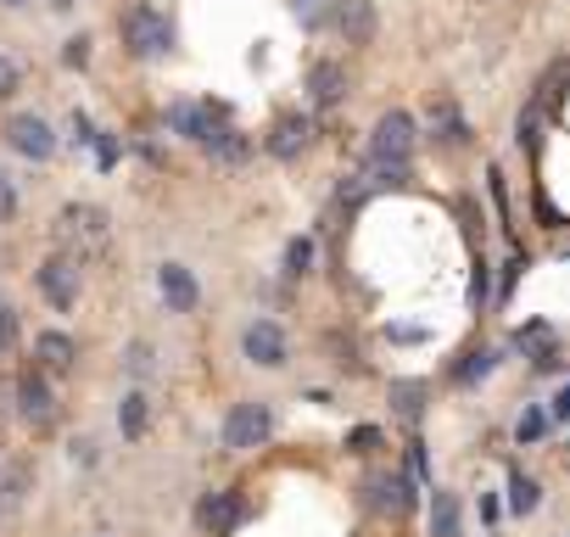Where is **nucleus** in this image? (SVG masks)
I'll list each match as a JSON object with an SVG mask.
<instances>
[{
	"label": "nucleus",
	"mask_w": 570,
	"mask_h": 537,
	"mask_svg": "<svg viewBox=\"0 0 570 537\" xmlns=\"http://www.w3.org/2000/svg\"><path fill=\"white\" fill-rule=\"evenodd\" d=\"M459 213H464V235H470V246H475V241H481V213H475V202L464 196V202H459Z\"/></svg>",
	"instance_id": "f704fd0d"
},
{
	"label": "nucleus",
	"mask_w": 570,
	"mask_h": 537,
	"mask_svg": "<svg viewBox=\"0 0 570 537\" xmlns=\"http://www.w3.org/2000/svg\"><path fill=\"white\" fill-rule=\"evenodd\" d=\"M73 459H79V465H96V442L79 437V442H73Z\"/></svg>",
	"instance_id": "58836bf2"
},
{
	"label": "nucleus",
	"mask_w": 570,
	"mask_h": 537,
	"mask_svg": "<svg viewBox=\"0 0 570 537\" xmlns=\"http://www.w3.org/2000/svg\"><path fill=\"white\" fill-rule=\"evenodd\" d=\"M62 62H68V68H85V62H90V40H85V35H73V40H68V51H62Z\"/></svg>",
	"instance_id": "473e14b6"
},
{
	"label": "nucleus",
	"mask_w": 570,
	"mask_h": 537,
	"mask_svg": "<svg viewBox=\"0 0 570 537\" xmlns=\"http://www.w3.org/2000/svg\"><path fill=\"white\" fill-rule=\"evenodd\" d=\"M431 537H459V492L431 498Z\"/></svg>",
	"instance_id": "aec40b11"
},
{
	"label": "nucleus",
	"mask_w": 570,
	"mask_h": 537,
	"mask_svg": "<svg viewBox=\"0 0 570 537\" xmlns=\"http://www.w3.org/2000/svg\"><path fill=\"white\" fill-rule=\"evenodd\" d=\"M96 163H101V168L118 163V140H112V135H96Z\"/></svg>",
	"instance_id": "c9c22d12"
},
{
	"label": "nucleus",
	"mask_w": 570,
	"mask_h": 537,
	"mask_svg": "<svg viewBox=\"0 0 570 537\" xmlns=\"http://www.w3.org/2000/svg\"><path fill=\"white\" fill-rule=\"evenodd\" d=\"M73 140H79V146H96V124H90L85 113H73Z\"/></svg>",
	"instance_id": "e433bc0d"
},
{
	"label": "nucleus",
	"mask_w": 570,
	"mask_h": 537,
	"mask_svg": "<svg viewBox=\"0 0 570 537\" xmlns=\"http://www.w3.org/2000/svg\"><path fill=\"white\" fill-rule=\"evenodd\" d=\"M124 364H129V375H151V364H157V353H151V342H129V353H124Z\"/></svg>",
	"instance_id": "cd10ccee"
},
{
	"label": "nucleus",
	"mask_w": 570,
	"mask_h": 537,
	"mask_svg": "<svg viewBox=\"0 0 570 537\" xmlns=\"http://www.w3.org/2000/svg\"><path fill=\"white\" fill-rule=\"evenodd\" d=\"M118 29H124L129 57H140V62H157V57H168V51H174V18H168V12H157V7H129Z\"/></svg>",
	"instance_id": "7ed1b4c3"
},
{
	"label": "nucleus",
	"mask_w": 570,
	"mask_h": 537,
	"mask_svg": "<svg viewBox=\"0 0 570 537\" xmlns=\"http://www.w3.org/2000/svg\"><path fill=\"white\" fill-rule=\"evenodd\" d=\"M414 113H403V107H392V113H381V124L370 129V168L381 174V179H397L403 168H409V157H414Z\"/></svg>",
	"instance_id": "f03ea898"
},
{
	"label": "nucleus",
	"mask_w": 570,
	"mask_h": 537,
	"mask_svg": "<svg viewBox=\"0 0 570 537\" xmlns=\"http://www.w3.org/2000/svg\"><path fill=\"white\" fill-rule=\"evenodd\" d=\"M542 431H548V414H542V409H525V414H520V426H514V437H520V442H537Z\"/></svg>",
	"instance_id": "c756f323"
},
{
	"label": "nucleus",
	"mask_w": 570,
	"mask_h": 537,
	"mask_svg": "<svg viewBox=\"0 0 570 537\" xmlns=\"http://www.w3.org/2000/svg\"><path fill=\"white\" fill-rule=\"evenodd\" d=\"M146 426H151V403H146V392H124V403H118V431H124L129 442H140Z\"/></svg>",
	"instance_id": "a211bd4d"
},
{
	"label": "nucleus",
	"mask_w": 570,
	"mask_h": 537,
	"mask_svg": "<svg viewBox=\"0 0 570 537\" xmlns=\"http://www.w3.org/2000/svg\"><path fill=\"white\" fill-rule=\"evenodd\" d=\"M7 218H18V191H12L7 174H0V224H7Z\"/></svg>",
	"instance_id": "72a5a7b5"
},
{
	"label": "nucleus",
	"mask_w": 570,
	"mask_h": 537,
	"mask_svg": "<svg viewBox=\"0 0 570 537\" xmlns=\"http://www.w3.org/2000/svg\"><path fill=\"white\" fill-rule=\"evenodd\" d=\"M308 140H314V118H308V113H279L274 129H268V157L297 163V157L308 152Z\"/></svg>",
	"instance_id": "f8f14e48"
},
{
	"label": "nucleus",
	"mask_w": 570,
	"mask_h": 537,
	"mask_svg": "<svg viewBox=\"0 0 570 537\" xmlns=\"http://www.w3.org/2000/svg\"><path fill=\"white\" fill-rule=\"evenodd\" d=\"M107 241H112V218H107L96 202H68V207L57 213V252H62V257L90 263V257L107 252Z\"/></svg>",
	"instance_id": "f257e3e1"
},
{
	"label": "nucleus",
	"mask_w": 570,
	"mask_h": 537,
	"mask_svg": "<svg viewBox=\"0 0 570 537\" xmlns=\"http://www.w3.org/2000/svg\"><path fill=\"white\" fill-rule=\"evenodd\" d=\"M492 364H498V348H475V353H464V364H453V381L475 387L481 375H492Z\"/></svg>",
	"instance_id": "4be33fe9"
},
{
	"label": "nucleus",
	"mask_w": 570,
	"mask_h": 537,
	"mask_svg": "<svg viewBox=\"0 0 570 537\" xmlns=\"http://www.w3.org/2000/svg\"><path fill=\"white\" fill-rule=\"evenodd\" d=\"M347 453H358V459L364 453H381V426H353L347 431Z\"/></svg>",
	"instance_id": "a878e982"
},
{
	"label": "nucleus",
	"mask_w": 570,
	"mask_h": 537,
	"mask_svg": "<svg viewBox=\"0 0 570 537\" xmlns=\"http://www.w3.org/2000/svg\"><path fill=\"white\" fill-rule=\"evenodd\" d=\"M18 348V314H12V303L0 297V353H12Z\"/></svg>",
	"instance_id": "2f4dec72"
},
{
	"label": "nucleus",
	"mask_w": 570,
	"mask_h": 537,
	"mask_svg": "<svg viewBox=\"0 0 570 537\" xmlns=\"http://www.w3.org/2000/svg\"><path fill=\"white\" fill-rule=\"evenodd\" d=\"M487 303V268H475V281H470V309Z\"/></svg>",
	"instance_id": "4c0bfd02"
},
{
	"label": "nucleus",
	"mask_w": 570,
	"mask_h": 537,
	"mask_svg": "<svg viewBox=\"0 0 570 537\" xmlns=\"http://www.w3.org/2000/svg\"><path fill=\"white\" fill-rule=\"evenodd\" d=\"M268 437H274V409H268L263 398L229 403V414H224V426H218V442H224L229 453H252V448H263Z\"/></svg>",
	"instance_id": "20e7f679"
},
{
	"label": "nucleus",
	"mask_w": 570,
	"mask_h": 537,
	"mask_svg": "<svg viewBox=\"0 0 570 537\" xmlns=\"http://www.w3.org/2000/svg\"><path fill=\"white\" fill-rule=\"evenodd\" d=\"M51 7H57V12H68V7H73V0H51Z\"/></svg>",
	"instance_id": "a19ab883"
},
{
	"label": "nucleus",
	"mask_w": 570,
	"mask_h": 537,
	"mask_svg": "<svg viewBox=\"0 0 570 537\" xmlns=\"http://www.w3.org/2000/svg\"><path fill=\"white\" fill-rule=\"evenodd\" d=\"M7 146H12L18 157H29V163H51V157H57V129H51L40 113H18V118L7 124Z\"/></svg>",
	"instance_id": "1a4fd4ad"
},
{
	"label": "nucleus",
	"mask_w": 570,
	"mask_h": 537,
	"mask_svg": "<svg viewBox=\"0 0 570 537\" xmlns=\"http://www.w3.org/2000/svg\"><path fill=\"white\" fill-rule=\"evenodd\" d=\"M29 487H35V470H29L23 459H7V465H0V515H18L23 498H29Z\"/></svg>",
	"instance_id": "f3484780"
},
{
	"label": "nucleus",
	"mask_w": 570,
	"mask_h": 537,
	"mask_svg": "<svg viewBox=\"0 0 570 537\" xmlns=\"http://www.w3.org/2000/svg\"><path fill=\"white\" fill-rule=\"evenodd\" d=\"M431 118H436L442 140H464V135H470V129H464V118H453V107H448V101H436V107H431Z\"/></svg>",
	"instance_id": "bb28decb"
},
{
	"label": "nucleus",
	"mask_w": 570,
	"mask_h": 537,
	"mask_svg": "<svg viewBox=\"0 0 570 537\" xmlns=\"http://www.w3.org/2000/svg\"><path fill=\"white\" fill-rule=\"evenodd\" d=\"M347 85H353V79H347L342 62H314V68H308V101H314V107H342V101H347Z\"/></svg>",
	"instance_id": "dca6fc26"
},
{
	"label": "nucleus",
	"mask_w": 570,
	"mask_h": 537,
	"mask_svg": "<svg viewBox=\"0 0 570 537\" xmlns=\"http://www.w3.org/2000/svg\"><path fill=\"white\" fill-rule=\"evenodd\" d=\"M35 364H40L46 375H68V370L79 364V342H73L68 331H40V336H35Z\"/></svg>",
	"instance_id": "2eb2a0df"
},
{
	"label": "nucleus",
	"mask_w": 570,
	"mask_h": 537,
	"mask_svg": "<svg viewBox=\"0 0 570 537\" xmlns=\"http://www.w3.org/2000/svg\"><path fill=\"white\" fill-rule=\"evenodd\" d=\"M18 90H23V68L12 57H0V101H12Z\"/></svg>",
	"instance_id": "c85d7f7f"
},
{
	"label": "nucleus",
	"mask_w": 570,
	"mask_h": 537,
	"mask_svg": "<svg viewBox=\"0 0 570 537\" xmlns=\"http://www.w3.org/2000/svg\"><path fill=\"white\" fill-rule=\"evenodd\" d=\"M364 509L381 515V520H403L414 509V476H397V470H375L364 476Z\"/></svg>",
	"instance_id": "423d86ee"
},
{
	"label": "nucleus",
	"mask_w": 570,
	"mask_h": 537,
	"mask_svg": "<svg viewBox=\"0 0 570 537\" xmlns=\"http://www.w3.org/2000/svg\"><path fill=\"white\" fill-rule=\"evenodd\" d=\"M331 23H336V35H342L347 46H370V35H375V7H370V0H336Z\"/></svg>",
	"instance_id": "4468645a"
},
{
	"label": "nucleus",
	"mask_w": 570,
	"mask_h": 537,
	"mask_svg": "<svg viewBox=\"0 0 570 537\" xmlns=\"http://www.w3.org/2000/svg\"><path fill=\"white\" fill-rule=\"evenodd\" d=\"M202 152H207V157H218V163H246V135L224 124V129H218V135L202 146Z\"/></svg>",
	"instance_id": "412c9836"
},
{
	"label": "nucleus",
	"mask_w": 570,
	"mask_h": 537,
	"mask_svg": "<svg viewBox=\"0 0 570 537\" xmlns=\"http://www.w3.org/2000/svg\"><path fill=\"white\" fill-rule=\"evenodd\" d=\"M35 286H40V297L57 309V314H73L79 309V263L73 257H46L40 268H35Z\"/></svg>",
	"instance_id": "0eeeda50"
},
{
	"label": "nucleus",
	"mask_w": 570,
	"mask_h": 537,
	"mask_svg": "<svg viewBox=\"0 0 570 537\" xmlns=\"http://www.w3.org/2000/svg\"><path fill=\"white\" fill-rule=\"evenodd\" d=\"M168 129L185 135V140H196V146H207L224 129V107H213V101H174L168 107Z\"/></svg>",
	"instance_id": "9d476101"
},
{
	"label": "nucleus",
	"mask_w": 570,
	"mask_h": 537,
	"mask_svg": "<svg viewBox=\"0 0 570 537\" xmlns=\"http://www.w3.org/2000/svg\"><path fill=\"white\" fill-rule=\"evenodd\" d=\"M240 353H246V364H257V370H285V359H292V342H285V331H279L274 320H252V325L240 331Z\"/></svg>",
	"instance_id": "6e6552de"
},
{
	"label": "nucleus",
	"mask_w": 570,
	"mask_h": 537,
	"mask_svg": "<svg viewBox=\"0 0 570 537\" xmlns=\"http://www.w3.org/2000/svg\"><path fill=\"white\" fill-rule=\"evenodd\" d=\"M12 414H18V375L0 370V426H7Z\"/></svg>",
	"instance_id": "7c9ffc66"
},
{
	"label": "nucleus",
	"mask_w": 570,
	"mask_h": 537,
	"mask_svg": "<svg viewBox=\"0 0 570 537\" xmlns=\"http://www.w3.org/2000/svg\"><path fill=\"white\" fill-rule=\"evenodd\" d=\"M425 381H392V414L397 420H420L425 414Z\"/></svg>",
	"instance_id": "6ab92c4d"
},
{
	"label": "nucleus",
	"mask_w": 570,
	"mask_h": 537,
	"mask_svg": "<svg viewBox=\"0 0 570 537\" xmlns=\"http://www.w3.org/2000/svg\"><path fill=\"white\" fill-rule=\"evenodd\" d=\"M157 292H163V303H168V314H196V303H202V281L190 275V263H157Z\"/></svg>",
	"instance_id": "9b49d317"
},
{
	"label": "nucleus",
	"mask_w": 570,
	"mask_h": 537,
	"mask_svg": "<svg viewBox=\"0 0 570 537\" xmlns=\"http://www.w3.org/2000/svg\"><path fill=\"white\" fill-rule=\"evenodd\" d=\"M331 7H336V0H292V18H297L303 29H320V23L331 18Z\"/></svg>",
	"instance_id": "393cba45"
},
{
	"label": "nucleus",
	"mask_w": 570,
	"mask_h": 537,
	"mask_svg": "<svg viewBox=\"0 0 570 537\" xmlns=\"http://www.w3.org/2000/svg\"><path fill=\"white\" fill-rule=\"evenodd\" d=\"M7 7H23V0H7Z\"/></svg>",
	"instance_id": "79ce46f5"
},
{
	"label": "nucleus",
	"mask_w": 570,
	"mask_h": 537,
	"mask_svg": "<svg viewBox=\"0 0 570 537\" xmlns=\"http://www.w3.org/2000/svg\"><path fill=\"white\" fill-rule=\"evenodd\" d=\"M509 509H514V515H531V509H537V481L520 476V470H509Z\"/></svg>",
	"instance_id": "5701e85b"
},
{
	"label": "nucleus",
	"mask_w": 570,
	"mask_h": 537,
	"mask_svg": "<svg viewBox=\"0 0 570 537\" xmlns=\"http://www.w3.org/2000/svg\"><path fill=\"white\" fill-rule=\"evenodd\" d=\"M196 520H202V531L207 537H235V526L246 520V504H240V492H207L202 504H196Z\"/></svg>",
	"instance_id": "ddd939ff"
},
{
	"label": "nucleus",
	"mask_w": 570,
	"mask_h": 537,
	"mask_svg": "<svg viewBox=\"0 0 570 537\" xmlns=\"http://www.w3.org/2000/svg\"><path fill=\"white\" fill-rule=\"evenodd\" d=\"M18 420L29 431H51L57 426V392H51V375L40 364L18 370Z\"/></svg>",
	"instance_id": "39448f33"
},
{
	"label": "nucleus",
	"mask_w": 570,
	"mask_h": 537,
	"mask_svg": "<svg viewBox=\"0 0 570 537\" xmlns=\"http://www.w3.org/2000/svg\"><path fill=\"white\" fill-rule=\"evenodd\" d=\"M553 420H570V387H559V398H553Z\"/></svg>",
	"instance_id": "ea45409f"
},
{
	"label": "nucleus",
	"mask_w": 570,
	"mask_h": 537,
	"mask_svg": "<svg viewBox=\"0 0 570 537\" xmlns=\"http://www.w3.org/2000/svg\"><path fill=\"white\" fill-rule=\"evenodd\" d=\"M308 268H314V241L297 235L292 246H285V275H308Z\"/></svg>",
	"instance_id": "b1692460"
}]
</instances>
